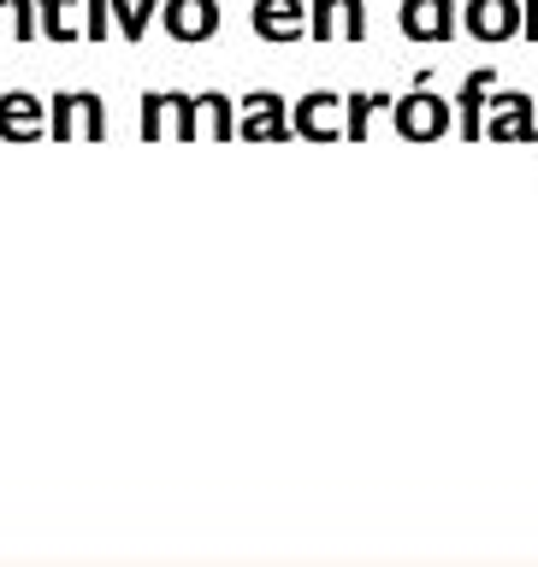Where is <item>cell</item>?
I'll use <instances>...</instances> for the list:
<instances>
[{"label": "cell", "instance_id": "6da1fadb", "mask_svg": "<svg viewBox=\"0 0 538 567\" xmlns=\"http://www.w3.org/2000/svg\"><path fill=\"white\" fill-rule=\"evenodd\" d=\"M142 142H207L202 131V95H177V89H154L142 95V118H136Z\"/></svg>", "mask_w": 538, "mask_h": 567}, {"label": "cell", "instance_id": "7a4b0ae2", "mask_svg": "<svg viewBox=\"0 0 538 567\" xmlns=\"http://www.w3.org/2000/svg\"><path fill=\"white\" fill-rule=\"evenodd\" d=\"M456 124V101L433 95V89H408V95L390 101V131H397L403 142H415V148H426V142H444Z\"/></svg>", "mask_w": 538, "mask_h": 567}, {"label": "cell", "instance_id": "3957f363", "mask_svg": "<svg viewBox=\"0 0 538 567\" xmlns=\"http://www.w3.org/2000/svg\"><path fill=\"white\" fill-rule=\"evenodd\" d=\"M48 136L53 142H106V106L89 89H65L48 106Z\"/></svg>", "mask_w": 538, "mask_h": 567}, {"label": "cell", "instance_id": "277c9868", "mask_svg": "<svg viewBox=\"0 0 538 567\" xmlns=\"http://www.w3.org/2000/svg\"><path fill=\"white\" fill-rule=\"evenodd\" d=\"M308 42L362 48L367 42V0H308Z\"/></svg>", "mask_w": 538, "mask_h": 567}, {"label": "cell", "instance_id": "5b68a950", "mask_svg": "<svg viewBox=\"0 0 538 567\" xmlns=\"http://www.w3.org/2000/svg\"><path fill=\"white\" fill-rule=\"evenodd\" d=\"M397 30L408 35V42H426V48L456 42L461 0H403V7H397Z\"/></svg>", "mask_w": 538, "mask_h": 567}, {"label": "cell", "instance_id": "8992f818", "mask_svg": "<svg viewBox=\"0 0 538 567\" xmlns=\"http://www.w3.org/2000/svg\"><path fill=\"white\" fill-rule=\"evenodd\" d=\"M160 24H166L172 42L202 48V42H213V35H220L225 12H220V0H160Z\"/></svg>", "mask_w": 538, "mask_h": 567}, {"label": "cell", "instance_id": "52a82bcc", "mask_svg": "<svg viewBox=\"0 0 538 567\" xmlns=\"http://www.w3.org/2000/svg\"><path fill=\"white\" fill-rule=\"evenodd\" d=\"M291 131L302 142H344V95H332V89H314V95H302L291 106Z\"/></svg>", "mask_w": 538, "mask_h": 567}, {"label": "cell", "instance_id": "ba28073f", "mask_svg": "<svg viewBox=\"0 0 538 567\" xmlns=\"http://www.w3.org/2000/svg\"><path fill=\"white\" fill-rule=\"evenodd\" d=\"M248 24H255L261 42L296 48V42H308V0H255V7H248Z\"/></svg>", "mask_w": 538, "mask_h": 567}, {"label": "cell", "instance_id": "9c48e42d", "mask_svg": "<svg viewBox=\"0 0 538 567\" xmlns=\"http://www.w3.org/2000/svg\"><path fill=\"white\" fill-rule=\"evenodd\" d=\"M237 136L243 142H291V101L273 95V89H255L243 95V118H237Z\"/></svg>", "mask_w": 538, "mask_h": 567}, {"label": "cell", "instance_id": "30bf717a", "mask_svg": "<svg viewBox=\"0 0 538 567\" xmlns=\"http://www.w3.org/2000/svg\"><path fill=\"white\" fill-rule=\"evenodd\" d=\"M461 30L474 42H509V35H521V0H468Z\"/></svg>", "mask_w": 538, "mask_h": 567}, {"label": "cell", "instance_id": "8fae6325", "mask_svg": "<svg viewBox=\"0 0 538 567\" xmlns=\"http://www.w3.org/2000/svg\"><path fill=\"white\" fill-rule=\"evenodd\" d=\"M48 136V101H35L30 89H7L0 95V142H35Z\"/></svg>", "mask_w": 538, "mask_h": 567}, {"label": "cell", "instance_id": "7c38bea8", "mask_svg": "<svg viewBox=\"0 0 538 567\" xmlns=\"http://www.w3.org/2000/svg\"><path fill=\"white\" fill-rule=\"evenodd\" d=\"M486 136L491 142H527L532 136V101L527 95H497L491 101V118H486Z\"/></svg>", "mask_w": 538, "mask_h": 567}, {"label": "cell", "instance_id": "4fadbf2b", "mask_svg": "<svg viewBox=\"0 0 538 567\" xmlns=\"http://www.w3.org/2000/svg\"><path fill=\"white\" fill-rule=\"evenodd\" d=\"M491 89H497V78H491V71H474V78L468 83H461V106H456V118H461V136H486V95H491Z\"/></svg>", "mask_w": 538, "mask_h": 567}, {"label": "cell", "instance_id": "5bb4252c", "mask_svg": "<svg viewBox=\"0 0 538 567\" xmlns=\"http://www.w3.org/2000/svg\"><path fill=\"white\" fill-rule=\"evenodd\" d=\"M390 101L397 95H379V89H355V95H344V142H367L373 118H379Z\"/></svg>", "mask_w": 538, "mask_h": 567}, {"label": "cell", "instance_id": "9a60e30c", "mask_svg": "<svg viewBox=\"0 0 538 567\" xmlns=\"http://www.w3.org/2000/svg\"><path fill=\"white\" fill-rule=\"evenodd\" d=\"M42 35V18H35V0H0V42L30 48Z\"/></svg>", "mask_w": 538, "mask_h": 567}, {"label": "cell", "instance_id": "2e32d148", "mask_svg": "<svg viewBox=\"0 0 538 567\" xmlns=\"http://www.w3.org/2000/svg\"><path fill=\"white\" fill-rule=\"evenodd\" d=\"M71 7H83V0H35V18H42L48 42H83V24L71 18Z\"/></svg>", "mask_w": 538, "mask_h": 567}, {"label": "cell", "instance_id": "e0dca14e", "mask_svg": "<svg viewBox=\"0 0 538 567\" xmlns=\"http://www.w3.org/2000/svg\"><path fill=\"white\" fill-rule=\"evenodd\" d=\"M154 18H160V0H113V24L124 42H142Z\"/></svg>", "mask_w": 538, "mask_h": 567}, {"label": "cell", "instance_id": "ac0fdd59", "mask_svg": "<svg viewBox=\"0 0 538 567\" xmlns=\"http://www.w3.org/2000/svg\"><path fill=\"white\" fill-rule=\"evenodd\" d=\"M202 131H207V142H231V136H237V106H231L220 89H207V95H202Z\"/></svg>", "mask_w": 538, "mask_h": 567}, {"label": "cell", "instance_id": "d6986e66", "mask_svg": "<svg viewBox=\"0 0 538 567\" xmlns=\"http://www.w3.org/2000/svg\"><path fill=\"white\" fill-rule=\"evenodd\" d=\"M113 30V0H83V42H106Z\"/></svg>", "mask_w": 538, "mask_h": 567}]
</instances>
